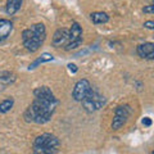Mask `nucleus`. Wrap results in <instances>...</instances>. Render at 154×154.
I'll return each mask as SVG.
<instances>
[{"mask_svg":"<svg viewBox=\"0 0 154 154\" xmlns=\"http://www.w3.org/2000/svg\"><path fill=\"white\" fill-rule=\"evenodd\" d=\"M58 103L59 102H58V99L55 96L49 98V99L35 98L33 102L31 103V105L26 109L25 119L27 122H35L38 125L49 122L51 116L55 112Z\"/></svg>","mask_w":154,"mask_h":154,"instance_id":"nucleus-1","label":"nucleus"},{"mask_svg":"<svg viewBox=\"0 0 154 154\" xmlns=\"http://www.w3.org/2000/svg\"><path fill=\"white\" fill-rule=\"evenodd\" d=\"M46 38V30L42 23L32 25L22 32V41L28 51H36Z\"/></svg>","mask_w":154,"mask_h":154,"instance_id":"nucleus-2","label":"nucleus"},{"mask_svg":"<svg viewBox=\"0 0 154 154\" xmlns=\"http://www.w3.org/2000/svg\"><path fill=\"white\" fill-rule=\"evenodd\" d=\"M59 148V140L51 134H42L33 141L35 154H55Z\"/></svg>","mask_w":154,"mask_h":154,"instance_id":"nucleus-3","label":"nucleus"},{"mask_svg":"<svg viewBox=\"0 0 154 154\" xmlns=\"http://www.w3.org/2000/svg\"><path fill=\"white\" fill-rule=\"evenodd\" d=\"M105 104V98L99 93H96L93 89L90 90V93L84 98L82 100V107L88 110V112H95L103 107Z\"/></svg>","mask_w":154,"mask_h":154,"instance_id":"nucleus-4","label":"nucleus"},{"mask_svg":"<svg viewBox=\"0 0 154 154\" xmlns=\"http://www.w3.org/2000/svg\"><path fill=\"white\" fill-rule=\"evenodd\" d=\"M131 114V108L128 105H119L114 110V117L112 121V128L113 130H119L125 123L127 122V119Z\"/></svg>","mask_w":154,"mask_h":154,"instance_id":"nucleus-5","label":"nucleus"},{"mask_svg":"<svg viewBox=\"0 0 154 154\" xmlns=\"http://www.w3.org/2000/svg\"><path fill=\"white\" fill-rule=\"evenodd\" d=\"M82 42V30H81L80 25L77 22L72 23V27L69 30V40H68V44L64 46L66 50H73L76 49L77 46L81 45Z\"/></svg>","mask_w":154,"mask_h":154,"instance_id":"nucleus-6","label":"nucleus"},{"mask_svg":"<svg viewBox=\"0 0 154 154\" xmlns=\"http://www.w3.org/2000/svg\"><path fill=\"white\" fill-rule=\"evenodd\" d=\"M91 90V85L88 80H80L79 82L75 85L73 91H72V96L77 102H82L84 98L90 93Z\"/></svg>","mask_w":154,"mask_h":154,"instance_id":"nucleus-7","label":"nucleus"},{"mask_svg":"<svg viewBox=\"0 0 154 154\" xmlns=\"http://www.w3.org/2000/svg\"><path fill=\"white\" fill-rule=\"evenodd\" d=\"M68 40H69V30H67V28H59L53 35L51 44L55 48H62V46L64 48L68 44Z\"/></svg>","mask_w":154,"mask_h":154,"instance_id":"nucleus-8","label":"nucleus"},{"mask_svg":"<svg viewBox=\"0 0 154 154\" xmlns=\"http://www.w3.org/2000/svg\"><path fill=\"white\" fill-rule=\"evenodd\" d=\"M137 54L145 59H153L154 58V44L153 42H144L137 46Z\"/></svg>","mask_w":154,"mask_h":154,"instance_id":"nucleus-9","label":"nucleus"},{"mask_svg":"<svg viewBox=\"0 0 154 154\" xmlns=\"http://www.w3.org/2000/svg\"><path fill=\"white\" fill-rule=\"evenodd\" d=\"M13 30V25L8 19H0V40L7 38Z\"/></svg>","mask_w":154,"mask_h":154,"instance_id":"nucleus-10","label":"nucleus"},{"mask_svg":"<svg viewBox=\"0 0 154 154\" xmlns=\"http://www.w3.org/2000/svg\"><path fill=\"white\" fill-rule=\"evenodd\" d=\"M90 18L93 23L95 25H102V23H107L109 21V16L104 12H94L90 14Z\"/></svg>","mask_w":154,"mask_h":154,"instance_id":"nucleus-11","label":"nucleus"},{"mask_svg":"<svg viewBox=\"0 0 154 154\" xmlns=\"http://www.w3.org/2000/svg\"><path fill=\"white\" fill-rule=\"evenodd\" d=\"M33 95L35 98H42V99H49V98H53L54 94L51 93V90L48 88V86H40L33 90Z\"/></svg>","mask_w":154,"mask_h":154,"instance_id":"nucleus-12","label":"nucleus"},{"mask_svg":"<svg viewBox=\"0 0 154 154\" xmlns=\"http://www.w3.org/2000/svg\"><path fill=\"white\" fill-rule=\"evenodd\" d=\"M23 0H7V5H5V12L8 14L13 16L14 13H17L19 11V8L22 5Z\"/></svg>","mask_w":154,"mask_h":154,"instance_id":"nucleus-13","label":"nucleus"},{"mask_svg":"<svg viewBox=\"0 0 154 154\" xmlns=\"http://www.w3.org/2000/svg\"><path fill=\"white\" fill-rule=\"evenodd\" d=\"M14 81H16V75L12 73V72L5 71V72H2V73H0V84L3 86L2 89H4L9 84H13Z\"/></svg>","mask_w":154,"mask_h":154,"instance_id":"nucleus-14","label":"nucleus"},{"mask_svg":"<svg viewBox=\"0 0 154 154\" xmlns=\"http://www.w3.org/2000/svg\"><path fill=\"white\" fill-rule=\"evenodd\" d=\"M54 59V57H53L51 54H49V53H44L41 57H38L37 59L33 62L32 64H30V67H28V69H33V68H36V67L40 64V63H45V62H50Z\"/></svg>","mask_w":154,"mask_h":154,"instance_id":"nucleus-15","label":"nucleus"},{"mask_svg":"<svg viewBox=\"0 0 154 154\" xmlns=\"http://www.w3.org/2000/svg\"><path fill=\"white\" fill-rule=\"evenodd\" d=\"M13 104H14V100L11 99H5L0 103V113H7L9 112L12 108H13Z\"/></svg>","mask_w":154,"mask_h":154,"instance_id":"nucleus-16","label":"nucleus"},{"mask_svg":"<svg viewBox=\"0 0 154 154\" xmlns=\"http://www.w3.org/2000/svg\"><path fill=\"white\" fill-rule=\"evenodd\" d=\"M143 12H144V13H153V12H154V5L144 7V8H143Z\"/></svg>","mask_w":154,"mask_h":154,"instance_id":"nucleus-17","label":"nucleus"},{"mask_svg":"<svg viewBox=\"0 0 154 154\" xmlns=\"http://www.w3.org/2000/svg\"><path fill=\"white\" fill-rule=\"evenodd\" d=\"M144 27L149 28V30H153V28H154V22L153 21H146L145 23H144Z\"/></svg>","mask_w":154,"mask_h":154,"instance_id":"nucleus-18","label":"nucleus"},{"mask_svg":"<svg viewBox=\"0 0 154 154\" xmlns=\"http://www.w3.org/2000/svg\"><path fill=\"white\" fill-rule=\"evenodd\" d=\"M68 69L72 72V73H76V72H77V66L73 64V63H69L68 64Z\"/></svg>","mask_w":154,"mask_h":154,"instance_id":"nucleus-19","label":"nucleus"},{"mask_svg":"<svg viewBox=\"0 0 154 154\" xmlns=\"http://www.w3.org/2000/svg\"><path fill=\"white\" fill-rule=\"evenodd\" d=\"M143 125H144V126H150V125H152V119L145 117V118L143 119Z\"/></svg>","mask_w":154,"mask_h":154,"instance_id":"nucleus-20","label":"nucleus"}]
</instances>
